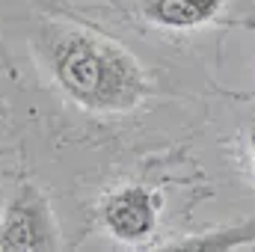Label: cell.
<instances>
[{"label":"cell","mask_w":255,"mask_h":252,"mask_svg":"<svg viewBox=\"0 0 255 252\" xmlns=\"http://www.w3.org/2000/svg\"><path fill=\"white\" fill-rule=\"evenodd\" d=\"M36 45L60 92L89 113H130L148 98L142 63L101 33L77 24H45Z\"/></svg>","instance_id":"6da1fadb"},{"label":"cell","mask_w":255,"mask_h":252,"mask_svg":"<svg viewBox=\"0 0 255 252\" xmlns=\"http://www.w3.org/2000/svg\"><path fill=\"white\" fill-rule=\"evenodd\" d=\"M63 247L51 202L36 184H21L0 223L3 252H54Z\"/></svg>","instance_id":"7a4b0ae2"},{"label":"cell","mask_w":255,"mask_h":252,"mask_svg":"<svg viewBox=\"0 0 255 252\" xmlns=\"http://www.w3.org/2000/svg\"><path fill=\"white\" fill-rule=\"evenodd\" d=\"M101 223L119 244H145L157 232L160 199L145 184H125L101 199Z\"/></svg>","instance_id":"3957f363"},{"label":"cell","mask_w":255,"mask_h":252,"mask_svg":"<svg viewBox=\"0 0 255 252\" xmlns=\"http://www.w3.org/2000/svg\"><path fill=\"white\" fill-rule=\"evenodd\" d=\"M229 0H139V12L160 30H199L220 18Z\"/></svg>","instance_id":"277c9868"},{"label":"cell","mask_w":255,"mask_h":252,"mask_svg":"<svg viewBox=\"0 0 255 252\" xmlns=\"http://www.w3.org/2000/svg\"><path fill=\"white\" fill-rule=\"evenodd\" d=\"M241 244H255V217L244 226L211 232V235H196L181 244H169L166 250L172 252H214V250H238Z\"/></svg>","instance_id":"5b68a950"},{"label":"cell","mask_w":255,"mask_h":252,"mask_svg":"<svg viewBox=\"0 0 255 252\" xmlns=\"http://www.w3.org/2000/svg\"><path fill=\"white\" fill-rule=\"evenodd\" d=\"M247 142H250V160H253V169H255V122L247 130Z\"/></svg>","instance_id":"8992f818"}]
</instances>
